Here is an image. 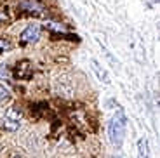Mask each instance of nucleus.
Returning a JSON list of instances; mask_svg holds the SVG:
<instances>
[{
	"instance_id": "20e7f679",
	"label": "nucleus",
	"mask_w": 160,
	"mask_h": 158,
	"mask_svg": "<svg viewBox=\"0 0 160 158\" xmlns=\"http://www.w3.org/2000/svg\"><path fill=\"white\" fill-rule=\"evenodd\" d=\"M18 9L23 11L24 14H30V16H38V17L45 16L44 7H42L40 4H37L35 0H23V2H19Z\"/></svg>"
},
{
	"instance_id": "0eeeda50",
	"label": "nucleus",
	"mask_w": 160,
	"mask_h": 158,
	"mask_svg": "<svg viewBox=\"0 0 160 158\" xmlns=\"http://www.w3.org/2000/svg\"><path fill=\"white\" fill-rule=\"evenodd\" d=\"M45 28L51 30V32H58V33H64V32H66V28H64L63 24H61V23H54V21H49V23L45 24Z\"/></svg>"
},
{
	"instance_id": "f03ea898",
	"label": "nucleus",
	"mask_w": 160,
	"mask_h": 158,
	"mask_svg": "<svg viewBox=\"0 0 160 158\" xmlns=\"http://www.w3.org/2000/svg\"><path fill=\"white\" fill-rule=\"evenodd\" d=\"M19 125H21V111L18 110L16 106L9 108V110L5 111L4 118H2V127L9 132H14V131L19 129Z\"/></svg>"
},
{
	"instance_id": "7ed1b4c3",
	"label": "nucleus",
	"mask_w": 160,
	"mask_h": 158,
	"mask_svg": "<svg viewBox=\"0 0 160 158\" xmlns=\"http://www.w3.org/2000/svg\"><path fill=\"white\" fill-rule=\"evenodd\" d=\"M40 33H42V26L40 24H28L24 28V32L21 33V42L23 44H37L40 40Z\"/></svg>"
},
{
	"instance_id": "6e6552de",
	"label": "nucleus",
	"mask_w": 160,
	"mask_h": 158,
	"mask_svg": "<svg viewBox=\"0 0 160 158\" xmlns=\"http://www.w3.org/2000/svg\"><path fill=\"white\" fill-rule=\"evenodd\" d=\"M0 80H2V82L11 80V70H9V66H5V64H0Z\"/></svg>"
},
{
	"instance_id": "9b49d317",
	"label": "nucleus",
	"mask_w": 160,
	"mask_h": 158,
	"mask_svg": "<svg viewBox=\"0 0 160 158\" xmlns=\"http://www.w3.org/2000/svg\"><path fill=\"white\" fill-rule=\"evenodd\" d=\"M113 158H122V156H118V155H117V156H113Z\"/></svg>"
},
{
	"instance_id": "f257e3e1",
	"label": "nucleus",
	"mask_w": 160,
	"mask_h": 158,
	"mask_svg": "<svg viewBox=\"0 0 160 158\" xmlns=\"http://www.w3.org/2000/svg\"><path fill=\"white\" fill-rule=\"evenodd\" d=\"M125 125H127L125 113H124V110H118L108 125V136H110V141H112L113 146H117V148L122 146L124 137H125Z\"/></svg>"
},
{
	"instance_id": "1a4fd4ad",
	"label": "nucleus",
	"mask_w": 160,
	"mask_h": 158,
	"mask_svg": "<svg viewBox=\"0 0 160 158\" xmlns=\"http://www.w3.org/2000/svg\"><path fill=\"white\" fill-rule=\"evenodd\" d=\"M9 47H11V44H9V40H7V38H0V52L7 51Z\"/></svg>"
},
{
	"instance_id": "39448f33",
	"label": "nucleus",
	"mask_w": 160,
	"mask_h": 158,
	"mask_svg": "<svg viewBox=\"0 0 160 158\" xmlns=\"http://www.w3.org/2000/svg\"><path fill=\"white\" fill-rule=\"evenodd\" d=\"M138 158H150V142L146 137L138 141Z\"/></svg>"
},
{
	"instance_id": "9d476101",
	"label": "nucleus",
	"mask_w": 160,
	"mask_h": 158,
	"mask_svg": "<svg viewBox=\"0 0 160 158\" xmlns=\"http://www.w3.org/2000/svg\"><path fill=\"white\" fill-rule=\"evenodd\" d=\"M7 97H9V92H7V89L0 87V103H2V101H5Z\"/></svg>"
},
{
	"instance_id": "423d86ee",
	"label": "nucleus",
	"mask_w": 160,
	"mask_h": 158,
	"mask_svg": "<svg viewBox=\"0 0 160 158\" xmlns=\"http://www.w3.org/2000/svg\"><path fill=\"white\" fill-rule=\"evenodd\" d=\"M91 64H92V70L96 71L98 78H99L101 82H104V83H110V77H108V73H106V70H104V68H101L99 63H98L96 59H91Z\"/></svg>"
}]
</instances>
